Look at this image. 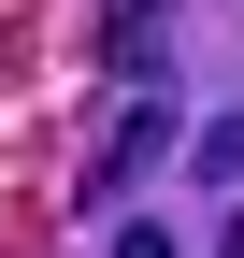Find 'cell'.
Masks as SVG:
<instances>
[{
  "mask_svg": "<svg viewBox=\"0 0 244 258\" xmlns=\"http://www.w3.org/2000/svg\"><path fill=\"white\" fill-rule=\"evenodd\" d=\"M101 258H172V230H158V215H115V244Z\"/></svg>",
  "mask_w": 244,
  "mask_h": 258,
  "instance_id": "3957f363",
  "label": "cell"
},
{
  "mask_svg": "<svg viewBox=\"0 0 244 258\" xmlns=\"http://www.w3.org/2000/svg\"><path fill=\"white\" fill-rule=\"evenodd\" d=\"M201 172H216V186L244 172V115H230V129H201Z\"/></svg>",
  "mask_w": 244,
  "mask_h": 258,
  "instance_id": "277c9868",
  "label": "cell"
},
{
  "mask_svg": "<svg viewBox=\"0 0 244 258\" xmlns=\"http://www.w3.org/2000/svg\"><path fill=\"white\" fill-rule=\"evenodd\" d=\"M158 43H172V0H115V15H101V57L130 86H158Z\"/></svg>",
  "mask_w": 244,
  "mask_h": 258,
  "instance_id": "7a4b0ae2",
  "label": "cell"
},
{
  "mask_svg": "<svg viewBox=\"0 0 244 258\" xmlns=\"http://www.w3.org/2000/svg\"><path fill=\"white\" fill-rule=\"evenodd\" d=\"M158 144H172V86H130V101L101 115V144H86L72 201H86V215H115V186H144V172H158Z\"/></svg>",
  "mask_w": 244,
  "mask_h": 258,
  "instance_id": "6da1fadb",
  "label": "cell"
}]
</instances>
